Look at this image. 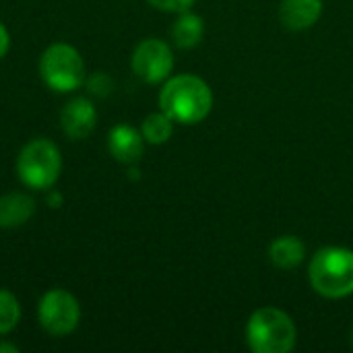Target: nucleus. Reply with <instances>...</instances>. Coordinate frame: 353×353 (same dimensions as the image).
I'll return each instance as SVG.
<instances>
[{"label": "nucleus", "mask_w": 353, "mask_h": 353, "mask_svg": "<svg viewBox=\"0 0 353 353\" xmlns=\"http://www.w3.org/2000/svg\"><path fill=\"white\" fill-rule=\"evenodd\" d=\"M21 319V306L19 300L10 294L0 290V335L10 333Z\"/></svg>", "instance_id": "nucleus-15"}, {"label": "nucleus", "mask_w": 353, "mask_h": 353, "mask_svg": "<svg viewBox=\"0 0 353 353\" xmlns=\"http://www.w3.org/2000/svg\"><path fill=\"white\" fill-rule=\"evenodd\" d=\"M62 172V157L58 147L48 139L27 143L17 159V174L21 182L35 190H46L56 184Z\"/></svg>", "instance_id": "nucleus-4"}, {"label": "nucleus", "mask_w": 353, "mask_h": 353, "mask_svg": "<svg viewBox=\"0 0 353 353\" xmlns=\"http://www.w3.org/2000/svg\"><path fill=\"white\" fill-rule=\"evenodd\" d=\"M35 213V203L23 192H8L0 196V228H19L31 219Z\"/></svg>", "instance_id": "nucleus-11"}, {"label": "nucleus", "mask_w": 353, "mask_h": 353, "mask_svg": "<svg viewBox=\"0 0 353 353\" xmlns=\"http://www.w3.org/2000/svg\"><path fill=\"white\" fill-rule=\"evenodd\" d=\"M143 141L145 139L139 130H134L132 126H126V124H118L110 130L108 149L114 159H118L122 163H134L143 155Z\"/></svg>", "instance_id": "nucleus-9"}, {"label": "nucleus", "mask_w": 353, "mask_h": 353, "mask_svg": "<svg viewBox=\"0 0 353 353\" xmlns=\"http://www.w3.org/2000/svg\"><path fill=\"white\" fill-rule=\"evenodd\" d=\"M352 343H353V331H352Z\"/></svg>", "instance_id": "nucleus-21"}, {"label": "nucleus", "mask_w": 353, "mask_h": 353, "mask_svg": "<svg viewBox=\"0 0 353 353\" xmlns=\"http://www.w3.org/2000/svg\"><path fill=\"white\" fill-rule=\"evenodd\" d=\"M174 120L168 114H149L143 122V139L151 145L165 143L174 132Z\"/></svg>", "instance_id": "nucleus-14"}, {"label": "nucleus", "mask_w": 353, "mask_h": 353, "mask_svg": "<svg viewBox=\"0 0 353 353\" xmlns=\"http://www.w3.org/2000/svg\"><path fill=\"white\" fill-rule=\"evenodd\" d=\"M19 347L14 343H0V353H17Z\"/></svg>", "instance_id": "nucleus-19"}, {"label": "nucleus", "mask_w": 353, "mask_h": 353, "mask_svg": "<svg viewBox=\"0 0 353 353\" xmlns=\"http://www.w3.org/2000/svg\"><path fill=\"white\" fill-rule=\"evenodd\" d=\"M8 46H10V37H8V31L6 27L0 23V58L8 52Z\"/></svg>", "instance_id": "nucleus-18"}, {"label": "nucleus", "mask_w": 353, "mask_h": 353, "mask_svg": "<svg viewBox=\"0 0 353 353\" xmlns=\"http://www.w3.org/2000/svg\"><path fill=\"white\" fill-rule=\"evenodd\" d=\"M159 105L174 122L196 124L211 112L213 95L203 79L194 74H180L165 83L159 93Z\"/></svg>", "instance_id": "nucleus-1"}, {"label": "nucleus", "mask_w": 353, "mask_h": 353, "mask_svg": "<svg viewBox=\"0 0 353 353\" xmlns=\"http://www.w3.org/2000/svg\"><path fill=\"white\" fill-rule=\"evenodd\" d=\"M87 87H89V91H91L93 95L105 97V95H110V91L114 89V83H112V79H110L105 72H95V74L87 81Z\"/></svg>", "instance_id": "nucleus-16"}, {"label": "nucleus", "mask_w": 353, "mask_h": 353, "mask_svg": "<svg viewBox=\"0 0 353 353\" xmlns=\"http://www.w3.org/2000/svg\"><path fill=\"white\" fill-rule=\"evenodd\" d=\"M48 201H50V205H52V207H58V205H60V201H62V196H60L58 192H52Z\"/></svg>", "instance_id": "nucleus-20"}, {"label": "nucleus", "mask_w": 353, "mask_h": 353, "mask_svg": "<svg viewBox=\"0 0 353 353\" xmlns=\"http://www.w3.org/2000/svg\"><path fill=\"white\" fill-rule=\"evenodd\" d=\"M39 74L50 89L58 93H68L83 85L85 64L81 54L72 46L54 43L41 54Z\"/></svg>", "instance_id": "nucleus-5"}, {"label": "nucleus", "mask_w": 353, "mask_h": 353, "mask_svg": "<svg viewBox=\"0 0 353 353\" xmlns=\"http://www.w3.org/2000/svg\"><path fill=\"white\" fill-rule=\"evenodd\" d=\"M304 250L306 248H304L302 240H298L296 236H281L271 244L269 256H271V261H273V265L277 269L290 271V269H296L302 263Z\"/></svg>", "instance_id": "nucleus-12"}, {"label": "nucleus", "mask_w": 353, "mask_h": 353, "mask_svg": "<svg viewBox=\"0 0 353 353\" xmlns=\"http://www.w3.org/2000/svg\"><path fill=\"white\" fill-rule=\"evenodd\" d=\"M172 37L178 48H194L203 37V21L192 12H182V17L172 27Z\"/></svg>", "instance_id": "nucleus-13"}, {"label": "nucleus", "mask_w": 353, "mask_h": 353, "mask_svg": "<svg viewBox=\"0 0 353 353\" xmlns=\"http://www.w3.org/2000/svg\"><path fill=\"white\" fill-rule=\"evenodd\" d=\"M39 325L54 337L70 335L81 321V306L77 298L64 290H52L39 300Z\"/></svg>", "instance_id": "nucleus-6"}, {"label": "nucleus", "mask_w": 353, "mask_h": 353, "mask_svg": "<svg viewBox=\"0 0 353 353\" xmlns=\"http://www.w3.org/2000/svg\"><path fill=\"white\" fill-rule=\"evenodd\" d=\"M246 337L252 352L288 353L296 345V327L285 312L277 308H261L250 316Z\"/></svg>", "instance_id": "nucleus-3"}, {"label": "nucleus", "mask_w": 353, "mask_h": 353, "mask_svg": "<svg viewBox=\"0 0 353 353\" xmlns=\"http://www.w3.org/2000/svg\"><path fill=\"white\" fill-rule=\"evenodd\" d=\"M174 66L172 50L161 39H145L137 46L132 54V70L145 83H159L163 81Z\"/></svg>", "instance_id": "nucleus-7"}, {"label": "nucleus", "mask_w": 353, "mask_h": 353, "mask_svg": "<svg viewBox=\"0 0 353 353\" xmlns=\"http://www.w3.org/2000/svg\"><path fill=\"white\" fill-rule=\"evenodd\" d=\"M310 283L325 298H345L353 294V252L329 246L314 254L310 263Z\"/></svg>", "instance_id": "nucleus-2"}, {"label": "nucleus", "mask_w": 353, "mask_h": 353, "mask_svg": "<svg viewBox=\"0 0 353 353\" xmlns=\"http://www.w3.org/2000/svg\"><path fill=\"white\" fill-rule=\"evenodd\" d=\"M155 8L168 10V12H186L194 0H149Z\"/></svg>", "instance_id": "nucleus-17"}, {"label": "nucleus", "mask_w": 353, "mask_h": 353, "mask_svg": "<svg viewBox=\"0 0 353 353\" xmlns=\"http://www.w3.org/2000/svg\"><path fill=\"white\" fill-rule=\"evenodd\" d=\"M323 12V0H283L279 6V19L283 27L302 31L312 27Z\"/></svg>", "instance_id": "nucleus-10"}, {"label": "nucleus", "mask_w": 353, "mask_h": 353, "mask_svg": "<svg viewBox=\"0 0 353 353\" xmlns=\"http://www.w3.org/2000/svg\"><path fill=\"white\" fill-rule=\"evenodd\" d=\"M97 122V112L93 108V103L85 97H77L70 99L62 114H60V124L62 130L66 132V137H70L72 141H81L87 139Z\"/></svg>", "instance_id": "nucleus-8"}]
</instances>
